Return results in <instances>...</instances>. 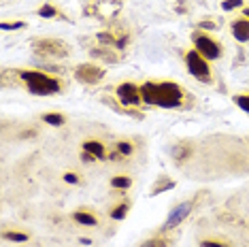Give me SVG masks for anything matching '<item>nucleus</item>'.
Returning <instances> with one entry per match:
<instances>
[{"label":"nucleus","instance_id":"1","mask_svg":"<svg viewBox=\"0 0 249 247\" xmlns=\"http://www.w3.org/2000/svg\"><path fill=\"white\" fill-rule=\"evenodd\" d=\"M141 98L145 105L162 106V109H179L183 106L185 92L175 81H147L141 86Z\"/></svg>","mask_w":249,"mask_h":247},{"label":"nucleus","instance_id":"2","mask_svg":"<svg viewBox=\"0 0 249 247\" xmlns=\"http://www.w3.org/2000/svg\"><path fill=\"white\" fill-rule=\"evenodd\" d=\"M18 75L30 94H36V96H55V94L62 92V83L55 79V77H49L41 71L21 69V71H18Z\"/></svg>","mask_w":249,"mask_h":247},{"label":"nucleus","instance_id":"3","mask_svg":"<svg viewBox=\"0 0 249 247\" xmlns=\"http://www.w3.org/2000/svg\"><path fill=\"white\" fill-rule=\"evenodd\" d=\"M32 52L41 58H66L71 53V47L60 38H36L32 41Z\"/></svg>","mask_w":249,"mask_h":247},{"label":"nucleus","instance_id":"4","mask_svg":"<svg viewBox=\"0 0 249 247\" xmlns=\"http://www.w3.org/2000/svg\"><path fill=\"white\" fill-rule=\"evenodd\" d=\"M192 43H194V49L205 60L222 58V45L215 41V38H211L209 35H205V32H194V35H192Z\"/></svg>","mask_w":249,"mask_h":247},{"label":"nucleus","instance_id":"5","mask_svg":"<svg viewBox=\"0 0 249 247\" xmlns=\"http://www.w3.org/2000/svg\"><path fill=\"white\" fill-rule=\"evenodd\" d=\"M185 64H188V71L192 77H196L198 81H211V69H209V60H205L196 49L185 53Z\"/></svg>","mask_w":249,"mask_h":247},{"label":"nucleus","instance_id":"6","mask_svg":"<svg viewBox=\"0 0 249 247\" xmlns=\"http://www.w3.org/2000/svg\"><path fill=\"white\" fill-rule=\"evenodd\" d=\"M105 77V71L96 64H79L75 69V79L79 83H86V86H96L100 83Z\"/></svg>","mask_w":249,"mask_h":247},{"label":"nucleus","instance_id":"7","mask_svg":"<svg viewBox=\"0 0 249 247\" xmlns=\"http://www.w3.org/2000/svg\"><path fill=\"white\" fill-rule=\"evenodd\" d=\"M115 94H117V98L122 100V105L137 106V105L143 103V98H141V88L134 86V83H122V86H117Z\"/></svg>","mask_w":249,"mask_h":247},{"label":"nucleus","instance_id":"8","mask_svg":"<svg viewBox=\"0 0 249 247\" xmlns=\"http://www.w3.org/2000/svg\"><path fill=\"white\" fill-rule=\"evenodd\" d=\"M192 207H194V203L192 200H185V203H179L175 209L171 211V215L166 217V222H164V230H173V228H177L181 222L185 220V217L190 215V211H192Z\"/></svg>","mask_w":249,"mask_h":247},{"label":"nucleus","instance_id":"9","mask_svg":"<svg viewBox=\"0 0 249 247\" xmlns=\"http://www.w3.org/2000/svg\"><path fill=\"white\" fill-rule=\"evenodd\" d=\"M232 35L239 43L249 41V18H239L232 21Z\"/></svg>","mask_w":249,"mask_h":247},{"label":"nucleus","instance_id":"10","mask_svg":"<svg viewBox=\"0 0 249 247\" xmlns=\"http://www.w3.org/2000/svg\"><path fill=\"white\" fill-rule=\"evenodd\" d=\"M83 151H89V154H92L94 158H98V160L107 158V149H105V145H103V143H98V141H86V143H83Z\"/></svg>","mask_w":249,"mask_h":247},{"label":"nucleus","instance_id":"11","mask_svg":"<svg viewBox=\"0 0 249 247\" xmlns=\"http://www.w3.org/2000/svg\"><path fill=\"white\" fill-rule=\"evenodd\" d=\"M72 220L81 226H96V217L92 213H86V211H75L72 213Z\"/></svg>","mask_w":249,"mask_h":247},{"label":"nucleus","instance_id":"12","mask_svg":"<svg viewBox=\"0 0 249 247\" xmlns=\"http://www.w3.org/2000/svg\"><path fill=\"white\" fill-rule=\"evenodd\" d=\"M173 188H175V181H173V179L162 177L160 181H158L154 188H151V196H158V194H162L164 190H173Z\"/></svg>","mask_w":249,"mask_h":247},{"label":"nucleus","instance_id":"13","mask_svg":"<svg viewBox=\"0 0 249 247\" xmlns=\"http://www.w3.org/2000/svg\"><path fill=\"white\" fill-rule=\"evenodd\" d=\"M139 247H171V239H166V237H154V239H147L145 243H141Z\"/></svg>","mask_w":249,"mask_h":247},{"label":"nucleus","instance_id":"14","mask_svg":"<svg viewBox=\"0 0 249 247\" xmlns=\"http://www.w3.org/2000/svg\"><path fill=\"white\" fill-rule=\"evenodd\" d=\"M41 120L45 124H49V126H62V124H64V115L62 113H45Z\"/></svg>","mask_w":249,"mask_h":247},{"label":"nucleus","instance_id":"15","mask_svg":"<svg viewBox=\"0 0 249 247\" xmlns=\"http://www.w3.org/2000/svg\"><path fill=\"white\" fill-rule=\"evenodd\" d=\"M128 209H130L128 203H122V205L113 207V209H111V217H113V220H124V217L128 215Z\"/></svg>","mask_w":249,"mask_h":247},{"label":"nucleus","instance_id":"16","mask_svg":"<svg viewBox=\"0 0 249 247\" xmlns=\"http://www.w3.org/2000/svg\"><path fill=\"white\" fill-rule=\"evenodd\" d=\"M111 185H113V188H120V190H128L130 185H132V179H130V177H113Z\"/></svg>","mask_w":249,"mask_h":247},{"label":"nucleus","instance_id":"17","mask_svg":"<svg viewBox=\"0 0 249 247\" xmlns=\"http://www.w3.org/2000/svg\"><path fill=\"white\" fill-rule=\"evenodd\" d=\"M38 15H41V18H55L58 11H55V7L52 2H47V4H43V7L38 9Z\"/></svg>","mask_w":249,"mask_h":247},{"label":"nucleus","instance_id":"18","mask_svg":"<svg viewBox=\"0 0 249 247\" xmlns=\"http://www.w3.org/2000/svg\"><path fill=\"white\" fill-rule=\"evenodd\" d=\"M2 239L4 241H18V243H26L28 234H24V232H4Z\"/></svg>","mask_w":249,"mask_h":247},{"label":"nucleus","instance_id":"19","mask_svg":"<svg viewBox=\"0 0 249 247\" xmlns=\"http://www.w3.org/2000/svg\"><path fill=\"white\" fill-rule=\"evenodd\" d=\"M234 103H236V106H241L245 113H249V94H239V96H234Z\"/></svg>","mask_w":249,"mask_h":247},{"label":"nucleus","instance_id":"20","mask_svg":"<svg viewBox=\"0 0 249 247\" xmlns=\"http://www.w3.org/2000/svg\"><path fill=\"white\" fill-rule=\"evenodd\" d=\"M243 7V0H224L222 2V9L224 11H234V9H239Z\"/></svg>","mask_w":249,"mask_h":247},{"label":"nucleus","instance_id":"21","mask_svg":"<svg viewBox=\"0 0 249 247\" xmlns=\"http://www.w3.org/2000/svg\"><path fill=\"white\" fill-rule=\"evenodd\" d=\"M26 21H13V24H9V21H2L0 24V30H18V28H24Z\"/></svg>","mask_w":249,"mask_h":247},{"label":"nucleus","instance_id":"22","mask_svg":"<svg viewBox=\"0 0 249 247\" xmlns=\"http://www.w3.org/2000/svg\"><path fill=\"white\" fill-rule=\"evenodd\" d=\"M117 149H120L122 156H130V154H132V145L126 143V141H120V143H117Z\"/></svg>","mask_w":249,"mask_h":247},{"label":"nucleus","instance_id":"23","mask_svg":"<svg viewBox=\"0 0 249 247\" xmlns=\"http://www.w3.org/2000/svg\"><path fill=\"white\" fill-rule=\"evenodd\" d=\"M202 247H230V245H228V243H224V241L207 239V241H202Z\"/></svg>","mask_w":249,"mask_h":247},{"label":"nucleus","instance_id":"24","mask_svg":"<svg viewBox=\"0 0 249 247\" xmlns=\"http://www.w3.org/2000/svg\"><path fill=\"white\" fill-rule=\"evenodd\" d=\"M64 179H66V181H69V183H77V181H79V177L75 175V173H66Z\"/></svg>","mask_w":249,"mask_h":247},{"label":"nucleus","instance_id":"25","mask_svg":"<svg viewBox=\"0 0 249 247\" xmlns=\"http://www.w3.org/2000/svg\"><path fill=\"white\" fill-rule=\"evenodd\" d=\"M83 160H86V162H92V160H96V158H94L92 154H89V151H83Z\"/></svg>","mask_w":249,"mask_h":247},{"label":"nucleus","instance_id":"26","mask_svg":"<svg viewBox=\"0 0 249 247\" xmlns=\"http://www.w3.org/2000/svg\"><path fill=\"white\" fill-rule=\"evenodd\" d=\"M245 18H249V9H245Z\"/></svg>","mask_w":249,"mask_h":247}]
</instances>
